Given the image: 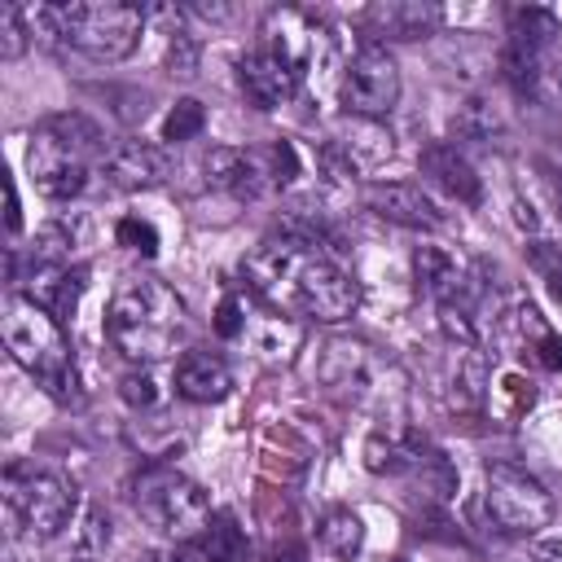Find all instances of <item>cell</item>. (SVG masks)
<instances>
[{
  "instance_id": "cell-1",
  "label": "cell",
  "mask_w": 562,
  "mask_h": 562,
  "mask_svg": "<svg viewBox=\"0 0 562 562\" xmlns=\"http://www.w3.org/2000/svg\"><path fill=\"white\" fill-rule=\"evenodd\" d=\"M241 277H246V290L277 316L338 325L360 303L356 281L321 250V241L285 233V228L268 233L241 259Z\"/></svg>"
},
{
  "instance_id": "cell-2",
  "label": "cell",
  "mask_w": 562,
  "mask_h": 562,
  "mask_svg": "<svg viewBox=\"0 0 562 562\" xmlns=\"http://www.w3.org/2000/svg\"><path fill=\"white\" fill-rule=\"evenodd\" d=\"M149 13L123 0H75V4H35L26 9L31 35L44 44H66L88 61H123L140 44Z\"/></svg>"
},
{
  "instance_id": "cell-3",
  "label": "cell",
  "mask_w": 562,
  "mask_h": 562,
  "mask_svg": "<svg viewBox=\"0 0 562 562\" xmlns=\"http://www.w3.org/2000/svg\"><path fill=\"white\" fill-rule=\"evenodd\" d=\"M184 334V299L158 277H127L105 312V338L136 364L162 360Z\"/></svg>"
},
{
  "instance_id": "cell-4",
  "label": "cell",
  "mask_w": 562,
  "mask_h": 562,
  "mask_svg": "<svg viewBox=\"0 0 562 562\" xmlns=\"http://www.w3.org/2000/svg\"><path fill=\"white\" fill-rule=\"evenodd\" d=\"M4 347L9 356L57 400V404H79L83 391H79V373H75V360H70V347L61 338V325L35 307L26 294L9 299L4 303Z\"/></svg>"
},
{
  "instance_id": "cell-5",
  "label": "cell",
  "mask_w": 562,
  "mask_h": 562,
  "mask_svg": "<svg viewBox=\"0 0 562 562\" xmlns=\"http://www.w3.org/2000/svg\"><path fill=\"white\" fill-rule=\"evenodd\" d=\"M132 505L149 527H158L171 540H193L215 518L202 483H193L189 474L167 470V465H154L132 483Z\"/></svg>"
},
{
  "instance_id": "cell-6",
  "label": "cell",
  "mask_w": 562,
  "mask_h": 562,
  "mask_svg": "<svg viewBox=\"0 0 562 562\" xmlns=\"http://www.w3.org/2000/svg\"><path fill=\"white\" fill-rule=\"evenodd\" d=\"M4 509L26 536L48 540L61 527H70V518L79 509V487L57 470L9 465V474H4Z\"/></svg>"
},
{
  "instance_id": "cell-7",
  "label": "cell",
  "mask_w": 562,
  "mask_h": 562,
  "mask_svg": "<svg viewBox=\"0 0 562 562\" xmlns=\"http://www.w3.org/2000/svg\"><path fill=\"white\" fill-rule=\"evenodd\" d=\"M483 509L501 536H540L553 518V496L522 465L496 461L483 474Z\"/></svg>"
},
{
  "instance_id": "cell-8",
  "label": "cell",
  "mask_w": 562,
  "mask_h": 562,
  "mask_svg": "<svg viewBox=\"0 0 562 562\" xmlns=\"http://www.w3.org/2000/svg\"><path fill=\"white\" fill-rule=\"evenodd\" d=\"M321 382L329 391H338L342 400H356V404H391L404 386L400 369L373 351L369 342H351V338H334L321 347Z\"/></svg>"
},
{
  "instance_id": "cell-9",
  "label": "cell",
  "mask_w": 562,
  "mask_h": 562,
  "mask_svg": "<svg viewBox=\"0 0 562 562\" xmlns=\"http://www.w3.org/2000/svg\"><path fill=\"white\" fill-rule=\"evenodd\" d=\"M342 105L356 114V119H382L391 114V105L400 101V66L395 57L386 53V44H360L351 53V61L342 66Z\"/></svg>"
},
{
  "instance_id": "cell-10",
  "label": "cell",
  "mask_w": 562,
  "mask_h": 562,
  "mask_svg": "<svg viewBox=\"0 0 562 562\" xmlns=\"http://www.w3.org/2000/svg\"><path fill=\"white\" fill-rule=\"evenodd\" d=\"M413 272L422 281V290L439 303V307H479L487 285L479 277V268L457 250V246H443V241H422L413 250Z\"/></svg>"
},
{
  "instance_id": "cell-11",
  "label": "cell",
  "mask_w": 562,
  "mask_h": 562,
  "mask_svg": "<svg viewBox=\"0 0 562 562\" xmlns=\"http://www.w3.org/2000/svg\"><path fill=\"white\" fill-rule=\"evenodd\" d=\"M88 167H92V158H88L83 149H75L70 140H61L48 123H40V127L31 132L26 171H31L35 189H40L44 198H53V202L75 198V193L83 189V180H88Z\"/></svg>"
},
{
  "instance_id": "cell-12",
  "label": "cell",
  "mask_w": 562,
  "mask_h": 562,
  "mask_svg": "<svg viewBox=\"0 0 562 562\" xmlns=\"http://www.w3.org/2000/svg\"><path fill=\"white\" fill-rule=\"evenodd\" d=\"M259 35H263L259 48L277 53L299 79H303L312 66H321V61L329 57V31H325V22L312 18L307 9H272Z\"/></svg>"
},
{
  "instance_id": "cell-13",
  "label": "cell",
  "mask_w": 562,
  "mask_h": 562,
  "mask_svg": "<svg viewBox=\"0 0 562 562\" xmlns=\"http://www.w3.org/2000/svg\"><path fill=\"white\" fill-rule=\"evenodd\" d=\"M206 184L237 198V202H255L263 198L272 184V167H268V149H233V145H215L202 162Z\"/></svg>"
},
{
  "instance_id": "cell-14",
  "label": "cell",
  "mask_w": 562,
  "mask_h": 562,
  "mask_svg": "<svg viewBox=\"0 0 562 562\" xmlns=\"http://www.w3.org/2000/svg\"><path fill=\"white\" fill-rule=\"evenodd\" d=\"M364 206L378 215V220H391V224H400V228H439L443 224V211L435 206V198L422 189V184H413V180H373L369 189H364Z\"/></svg>"
},
{
  "instance_id": "cell-15",
  "label": "cell",
  "mask_w": 562,
  "mask_h": 562,
  "mask_svg": "<svg viewBox=\"0 0 562 562\" xmlns=\"http://www.w3.org/2000/svg\"><path fill=\"white\" fill-rule=\"evenodd\" d=\"M101 171H105L110 189L140 193V189H158L171 176V158L158 145H149V140H123V145L105 149Z\"/></svg>"
},
{
  "instance_id": "cell-16",
  "label": "cell",
  "mask_w": 562,
  "mask_h": 562,
  "mask_svg": "<svg viewBox=\"0 0 562 562\" xmlns=\"http://www.w3.org/2000/svg\"><path fill=\"white\" fill-rule=\"evenodd\" d=\"M443 22L439 4L426 0H378L364 9V31L373 35V44L382 40H426L435 35Z\"/></svg>"
},
{
  "instance_id": "cell-17",
  "label": "cell",
  "mask_w": 562,
  "mask_h": 562,
  "mask_svg": "<svg viewBox=\"0 0 562 562\" xmlns=\"http://www.w3.org/2000/svg\"><path fill=\"white\" fill-rule=\"evenodd\" d=\"M237 75H241V92L255 110H277L285 105L294 92H299V75L268 48H255L237 61Z\"/></svg>"
},
{
  "instance_id": "cell-18",
  "label": "cell",
  "mask_w": 562,
  "mask_h": 562,
  "mask_svg": "<svg viewBox=\"0 0 562 562\" xmlns=\"http://www.w3.org/2000/svg\"><path fill=\"white\" fill-rule=\"evenodd\" d=\"M83 285H88V272H83V268H70V263H61V268H40V263H31L26 299H31L35 307H44L57 325H66V321L75 316V307H79Z\"/></svg>"
},
{
  "instance_id": "cell-19",
  "label": "cell",
  "mask_w": 562,
  "mask_h": 562,
  "mask_svg": "<svg viewBox=\"0 0 562 562\" xmlns=\"http://www.w3.org/2000/svg\"><path fill=\"white\" fill-rule=\"evenodd\" d=\"M171 386H176V395L189 400V404H215V400L228 395L233 373H228V364H224L215 351H184V356L176 360Z\"/></svg>"
},
{
  "instance_id": "cell-20",
  "label": "cell",
  "mask_w": 562,
  "mask_h": 562,
  "mask_svg": "<svg viewBox=\"0 0 562 562\" xmlns=\"http://www.w3.org/2000/svg\"><path fill=\"white\" fill-rule=\"evenodd\" d=\"M422 176L439 193H448L452 202H465V206H479L483 202V180L457 154V145H430V149H422Z\"/></svg>"
},
{
  "instance_id": "cell-21",
  "label": "cell",
  "mask_w": 562,
  "mask_h": 562,
  "mask_svg": "<svg viewBox=\"0 0 562 562\" xmlns=\"http://www.w3.org/2000/svg\"><path fill=\"white\" fill-rule=\"evenodd\" d=\"M426 435L408 430V426H386V430H373L364 439V465L373 474H408L413 461L426 452Z\"/></svg>"
},
{
  "instance_id": "cell-22",
  "label": "cell",
  "mask_w": 562,
  "mask_h": 562,
  "mask_svg": "<svg viewBox=\"0 0 562 562\" xmlns=\"http://www.w3.org/2000/svg\"><path fill=\"white\" fill-rule=\"evenodd\" d=\"M448 404L470 413L479 408L487 395H492V369H487V356L479 347H457L452 351V369H448Z\"/></svg>"
},
{
  "instance_id": "cell-23",
  "label": "cell",
  "mask_w": 562,
  "mask_h": 562,
  "mask_svg": "<svg viewBox=\"0 0 562 562\" xmlns=\"http://www.w3.org/2000/svg\"><path fill=\"white\" fill-rule=\"evenodd\" d=\"M334 145L347 154V162H351L356 171H373L378 162L391 158V132L382 127V119H356V114H351V119L338 127Z\"/></svg>"
},
{
  "instance_id": "cell-24",
  "label": "cell",
  "mask_w": 562,
  "mask_h": 562,
  "mask_svg": "<svg viewBox=\"0 0 562 562\" xmlns=\"http://www.w3.org/2000/svg\"><path fill=\"white\" fill-rule=\"evenodd\" d=\"M413 487H417V496H422V505H448L452 496H457V465L439 452V448H426L417 461H413V470L404 474Z\"/></svg>"
},
{
  "instance_id": "cell-25",
  "label": "cell",
  "mask_w": 562,
  "mask_h": 562,
  "mask_svg": "<svg viewBox=\"0 0 562 562\" xmlns=\"http://www.w3.org/2000/svg\"><path fill=\"white\" fill-rule=\"evenodd\" d=\"M501 75L505 83L518 92V97H540V83H544V53L540 48H527L518 40H505L501 48Z\"/></svg>"
},
{
  "instance_id": "cell-26",
  "label": "cell",
  "mask_w": 562,
  "mask_h": 562,
  "mask_svg": "<svg viewBox=\"0 0 562 562\" xmlns=\"http://www.w3.org/2000/svg\"><path fill=\"white\" fill-rule=\"evenodd\" d=\"M202 562H250V540L233 514H215L202 531Z\"/></svg>"
},
{
  "instance_id": "cell-27",
  "label": "cell",
  "mask_w": 562,
  "mask_h": 562,
  "mask_svg": "<svg viewBox=\"0 0 562 562\" xmlns=\"http://www.w3.org/2000/svg\"><path fill=\"white\" fill-rule=\"evenodd\" d=\"M558 35H562L558 13L540 9V4H527V9H514V13H509V40H518V44H527V48H540V53H544Z\"/></svg>"
},
{
  "instance_id": "cell-28",
  "label": "cell",
  "mask_w": 562,
  "mask_h": 562,
  "mask_svg": "<svg viewBox=\"0 0 562 562\" xmlns=\"http://www.w3.org/2000/svg\"><path fill=\"white\" fill-rule=\"evenodd\" d=\"M321 544L334 553V558H356L364 549V522L360 514L351 509H329L321 518Z\"/></svg>"
},
{
  "instance_id": "cell-29",
  "label": "cell",
  "mask_w": 562,
  "mask_h": 562,
  "mask_svg": "<svg viewBox=\"0 0 562 562\" xmlns=\"http://www.w3.org/2000/svg\"><path fill=\"white\" fill-rule=\"evenodd\" d=\"M44 123H48L61 140H70L75 149H83L88 158H101V149H105V132H101V123H92L88 114L66 110V114H48Z\"/></svg>"
},
{
  "instance_id": "cell-30",
  "label": "cell",
  "mask_w": 562,
  "mask_h": 562,
  "mask_svg": "<svg viewBox=\"0 0 562 562\" xmlns=\"http://www.w3.org/2000/svg\"><path fill=\"white\" fill-rule=\"evenodd\" d=\"M202 127H206V110H202V101L180 97V101L167 110V119H162V140L180 145V140H193Z\"/></svg>"
},
{
  "instance_id": "cell-31",
  "label": "cell",
  "mask_w": 562,
  "mask_h": 562,
  "mask_svg": "<svg viewBox=\"0 0 562 562\" xmlns=\"http://www.w3.org/2000/svg\"><path fill=\"white\" fill-rule=\"evenodd\" d=\"M26 40H31V26H26V9L18 4H0V57L4 61H18L26 53Z\"/></svg>"
},
{
  "instance_id": "cell-32",
  "label": "cell",
  "mask_w": 562,
  "mask_h": 562,
  "mask_svg": "<svg viewBox=\"0 0 562 562\" xmlns=\"http://www.w3.org/2000/svg\"><path fill=\"white\" fill-rule=\"evenodd\" d=\"M198 57H202L198 40H193V35H184V31H176V35H171V44H167V70H171V75H180V79H193V75H198Z\"/></svg>"
},
{
  "instance_id": "cell-33",
  "label": "cell",
  "mask_w": 562,
  "mask_h": 562,
  "mask_svg": "<svg viewBox=\"0 0 562 562\" xmlns=\"http://www.w3.org/2000/svg\"><path fill=\"white\" fill-rule=\"evenodd\" d=\"M496 127H501V123H496V114H492L487 101H470V105L461 110V119H457V132H461V136H474V140H487Z\"/></svg>"
},
{
  "instance_id": "cell-34",
  "label": "cell",
  "mask_w": 562,
  "mask_h": 562,
  "mask_svg": "<svg viewBox=\"0 0 562 562\" xmlns=\"http://www.w3.org/2000/svg\"><path fill=\"white\" fill-rule=\"evenodd\" d=\"M119 246L140 250V255H154V250H158V233H154V224H149V220L127 215V220H119Z\"/></svg>"
},
{
  "instance_id": "cell-35",
  "label": "cell",
  "mask_w": 562,
  "mask_h": 562,
  "mask_svg": "<svg viewBox=\"0 0 562 562\" xmlns=\"http://www.w3.org/2000/svg\"><path fill=\"white\" fill-rule=\"evenodd\" d=\"M119 395H123L132 408H154V404H158V382H154V373H149V369L127 373V378L119 382Z\"/></svg>"
},
{
  "instance_id": "cell-36",
  "label": "cell",
  "mask_w": 562,
  "mask_h": 562,
  "mask_svg": "<svg viewBox=\"0 0 562 562\" xmlns=\"http://www.w3.org/2000/svg\"><path fill=\"white\" fill-rule=\"evenodd\" d=\"M215 334L220 338H241L246 334V316H241V303L237 299H224L220 312H215Z\"/></svg>"
},
{
  "instance_id": "cell-37",
  "label": "cell",
  "mask_w": 562,
  "mask_h": 562,
  "mask_svg": "<svg viewBox=\"0 0 562 562\" xmlns=\"http://www.w3.org/2000/svg\"><path fill=\"white\" fill-rule=\"evenodd\" d=\"M536 360H540L544 369H553V373H562V334H553V329H544V334L536 338Z\"/></svg>"
},
{
  "instance_id": "cell-38",
  "label": "cell",
  "mask_w": 562,
  "mask_h": 562,
  "mask_svg": "<svg viewBox=\"0 0 562 562\" xmlns=\"http://www.w3.org/2000/svg\"><path fill=\"white\" fill-rule=\"evenodd\" d=\"M101 540H110V522L101 518V509H92V514H88V531H83V544H88V549H97Z\"/></svg>"
},
{
  "instance_id": "cell-39",
  "label": "cell",
  "mask_w": 562,
  "mask_h": 562,
  "mask_svg": "<svg viewBox=\"0 0 562 562\" xmlns=\"http://www.w3.org/2000/svg\"><path fill=\"white\" fill-rule=\"evenodd\" d=\"M268 562H307V553H303L299 544H272Z\"/></svg>"
},
{
  "instance_id": "cell-40",
  "label": "cell",
  "mask_w": 562,
  "mask_h": 562,
  "mask_svg": "<svg viewBox=\"0 0 562 562\" xmlns=\"http://www.w3.org/2000/svg\"><path fill=\"white\" fill-rule=\"evenodd\" d=\"M4 220H9V233L22 228V206H18V189L13 184H9V211H4Z\"/></svg>"
},
{
  "instance_id": "cell-41",
  "label": "cell",
  "mask_w": 562,
  "mask_h": 562,
  "mask_svg": "<svg viewBox=\"0 0 562 562\" xmlns=\"http://www.w3.org/2000/svg\"><path fill=\"white\" fill-rule=\"evenodd\" d=\"M140 562H189V558H180V553H145Z\"/></svg>"
},
{
  "instance_id": "cell-42",
  "label": "cell",
  "mask_w": 562,
  "mask_h": 562,
  "mask_svg": "<svg viewBox=\"0 0 562 562\" xmlns=\"http://www.w3.org/2000/svg\"><path fill=\"white\" fill-rule=\"evenodd\" d=\"M544 281H549V290H553V299H558V303H562V272H549V277H544Z\"/></svg>"
},
{
  "instance_id": "cell-43",
  "label": "cell",
  "mask_w": 562,
  "mask_h": 562,
  "mask_svg": "<svg viewBox=\"0 0 562 562\" xmlns=\"http://www.w3.org/2000/svg\"><path fill=\"white\" fill-rule=\"evenodd\" d=\"M391 562H408V558H391Z\"/></svg>"
},
{
  "instance_id": "cell-44",
  "label": "cell",
  "mask_w": 562,
  "mask_h": 562,
  "mask_svg": "<svg viewBox=\"0 0 562 562\" xmlns=\"http://www.w3.org/2000/svg\"><path fill=\"white\" fill-rule=\"evenodd\" d=\"M79 562H92V558H79Z\"/></svg>"
}]
</instances>
